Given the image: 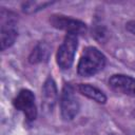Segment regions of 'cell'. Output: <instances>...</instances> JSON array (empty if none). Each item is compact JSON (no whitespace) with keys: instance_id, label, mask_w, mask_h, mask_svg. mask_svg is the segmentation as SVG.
Listing matches in <instances>:
<instances>
[{"instance_id":"obj_1","label":"cell","mask_w":135,"mask_h":135,"mask_svg":"<svg viewBox=\"0 0 135 135\" xmlns=\"http://www.w3.org/2000/svg\"><path fill=\"white\" fill-rule=\"evenodd\" d=\"M105 65L104 55L94 46H88L83 50L77 65V72L82 77H90L97 74Z\"/></svg>"},{"instance_id":"obj_2","label":"cell","mask_w":135,"mask_h":135,"mask_svg":"<svg viewBox=\"0 0 135 135\" xmlns=\"http://www.w3.org/2000/svg\"><path fill=\"white\" fill-rule=\"evenodd\" d=\"M18 35L16 16L4 8L1 9V50L4 51L9 47L16 40Z\"/></svg>"},{"instance_id":"obj_3","label":"cell","mask_w":135,"mask_h":135,"mask_svg":"<svg viewBox=\"0 0 135 135\" xmlns=\"http://www.w3.org/2000/svg\"><path fill=\"white\" fill-rule=\"evenodd\" d=\"M77 46H78L77 36L73 34H66L56 55V61L59 68H61L62 70H68L72 66Z\"/></svg>"},{"instance_id":"obj_4","label":"cell","mask_w":135,"mask_h":135,"mask_svg":"<svg viewBox=\"0 0 135 135\" xmlns=\"http://www.w3.org/2000/svg\"><path fill=\"white\" fill-rule=\"evenodd\" d=\"M60 111L64 120L69 121L75 118L79 112V102L75 96L74 88L70 83H65L60 97Z\"/></svg>"},{"instance_id":"obj_5","label":"cell","mask_w":135,"mask_h":135,"mask_svg":"<svg viewBox=\"0 0 135 135\" xmlns=\"http://www.w3.org/2000/svg\"><path fill=\"white\" fill-rule=\"evenodd\" d=\"M14 107L21 111L28 121H33L37 117V108L35 103V95L32 91L23 89L13 100Z\"/></svg>"},{"instance_id":"obj_6","label":"cell","mask_w":135,"mask_h":135,"mask_svg":"<svg viewBox=\"0 0 135 135\" xmlns=\"http://www.w3.org/2000/svg\"><path fill=\"white\" fill-rule=\"evenodd\" d=\"M51 24L59 30L65 31L68 34L82 35L86 32V25L80 20L63 16V15H52L50 18Z\"/></svg>"},{"instance_id":"obj_7","label":"cell","mask_w":135,"mask_h":135,"mask_svg":"<svg viewBox=\"0 0 135 135\" xmlns=\"http://www.w3.org/2000/svg\"><path fill=\"white\" fill-rule=\"evenodd\" d=\"M109 85L118 93L135 97V78L131 76L123 74L113 75L109 79Z\"/></svg>"},{"instance_id":"obj_8","label":"cell","mask_w":135,"mask_h":135,"mask_svg":"<svg viewBox=\"0 0 135 135\" xmlns=\"http://www.w3.org/2000/svg\"><path fill=\"white\" fill-rule=\"evenodd\" d=\"M57 101V88L55 81L50 77L42 88V107L46 111H52Z\"/></svg>"},{"instance_id":"obj_9","label":"cell","mask_w":135,"mask_h":135,"mask_svg":"<svg viewBox=\"0 0 135 135\" xmlns=\"http://www.w3.org/2000/svg\"><path fill=\"white\" fill-rule=\"evenodd\" d=\"M77 90L80 94L84 95L85 97H88V98H90V99H92L98 103L103 104L107 101L105 94L101 90H99L98 88L91 85L89 83H79L77 85Z\"/></svg>"},{"instance_id":"obj_10","label":"cell","mask_w":135,"mask_h":135,"mask_svg":"<svg viewBox=\"0 0 135 135\" xmlns=\"http://www.w3.org/2000/svg\"><path fill=\"white\" fill-rule=\"evenodd\" d=\"M49 57V46L45 43H39L31 53L28 60L31 63H38L46 60Z\"/></svg>"},{"instance_id":"obj_11","label":"cell","mask_w":135,"mask_h":135,"mask_svg":"<svg viewBox=\"0 0 135 135\" xmlns=\"http://www.w3.org/2000/svg\"><path fill=\"white\" fill-rule=\"evenodd\" d=\"M52 4V2H37V1H28L23 3L22 7H23V12L24 13H34L37 12L39 9H43L46 5Z\"/></svg>"},{"instance_id":"obj_12","label":"cell","mask_w":135,"mask_h":135,"mask_svg":"<svg viewBox=\"0 0 135 135\" xmlns=\"http://www.w3.org/2000/svg\"><path fill=\"white\" fill-rule=\"evenodd\" d=\"M126 28H127L130 33H132V34L135 35V21H130V22H128L127 25H126Z\"/></svg>"}]
</instances>
